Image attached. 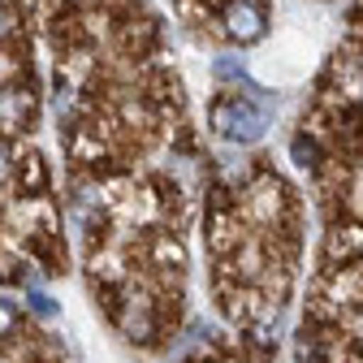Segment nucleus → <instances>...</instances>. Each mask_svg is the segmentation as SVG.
Instances as JSON below:
<instances>
[{
    "label": "nucleus",
    "mask_w": 363,
    "mask_h": 363,
    "mask_svg": "<svg viewBox=\"0 0 363 363\" xmlns=\"http://www.w3.org/2000/svg\"><path fill=\"white\" fill-rule=\"evenodd\" d=\"M0 177H5V160H0Z\"/></svg>",
    "instance_id": "obj_6"
},
{
    "label": "nucleus",
    "mask_w": 363,
    "mask_h": 363,
    "mask_svg": "<svg viewBox=\"0 0 363 363\" xmlns=\"http://www.w3.org/2000/svg\"><path fill=\"white\" fill-rule=\"evenodd\" d=\"M264 26H268V13H264L259 0H234V5L225 9V30H230L238 43L259 39V35H264Z\"/></svg>",
    "instance_id": "obj_2"
},
{
    "label": "nucleus",
    "mask_w": 363,
    "mask_h": 363,
    "mask_svg": "<svg viewBox=\"0 0 363 363\" xmlns=\"http://www.w3.org/2000/svg\"><path fill=\"white\" fill-rule=\"evenodd\" d=\"M13 325H18V311H13L9 303H0V337L13 333Z\"/></svg>",
    "instance_id": "obj_3"
},
{
    "label": "nucleus",
    "mask_w": 363,
    "mask_h": 363,
    "mask_svg": "<svg viewBox=\"0 0 363 363\" xmlns=\"http://www.w3.org/2000/svg\"><path fill=\"white\" fill-rule=\"evenodd\" d=\"M212 125H216L230 143H259L264 130H268V113H264L259 104H251V100L230 96V100H220V104L212 108Z\"/></svg>",
    "instance_id": "obj_1"
},
{
    "label": "nucleus",
    "mask_w": 363,
    "mask_h": 363,
    "mask_svg": "<svg viewBox=\"0 0 363 363\" xmlns=\"http://www.w3.org/2000/svg\"><path fill=\"white\" fill-rule=\"evenodd\" d=\"M216 74H220V78H247V74H242V61L234 65L230 57H220V61H216Z\"/></svg>",
    "instance_id": "obj_4"
},
{
    "label": "nucleus",
    "mask_w": 363,
    "mask_h": 363,
    "mask_svg": "<svg viewBox=\"0 0 363 363\" xmlns=\"http://www.w3.org/2000/svg\"><path fill=\"white\" fill-rule=\"evenodd\" d=\"M30 303H35V311H39V315H52V311H57V307H52L48 298H43V294H30Z\"/></svg>",
    "instance_id": "obj_5"
}]
</instances>
